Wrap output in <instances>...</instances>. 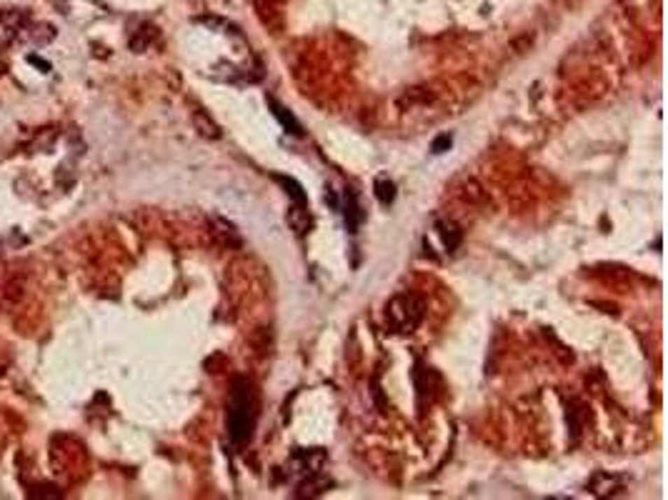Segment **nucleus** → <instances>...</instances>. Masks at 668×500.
I'll return each mask as SVG.
<instances>
[{"instance_id":"1","label":"nucleus","mask_w":668,"mask_h":500,"mask_svg":"<svg viewBox=\"0 0 668 500\" xmlns=\"http://www.w3.org/2000/svg\"><path fill=\"white\" fill-rule=\"evenodd\" d=\"M256 423H258V393L251 380L235 378L230 385L228 415H225V428L233 445H246L253 438Z\"/></svg>"},{"instance_id":"2","label":"nucleus","mask_w":668,"mask_h":500,"mask_svg":"<svg viewBox=\"0 0 668 500\" xmlns=\"http://www.w3.org/2000/svg\"><path fill=\"white\" fill-rule=\"evenodd\" d=\"M388 320L398 333H413L423 320V305L416 296H398L388 303Z\"/></svg>"},{"instance_id":"3","label":"nucleus","mask_w":668,"mask_h":500,"mask_svg":"<svg viewBox=\"0 0 668 500\" xmlns=\"http://www.w3.org/2000/svg\"><path fill=\"white\" fill-rule=\"evenodd\" d=\"M268 108H270V113H273V116H276L278 120H281V125H283V128L288 130V133H293V135H300V123H298V120H295V118H293V113H291V111H286V108H283V105L278 103L276 98H268Z\"/></svg>"},{"instance_id":"4","label":"nucleus","mask_w":668,"mask_h":500,"mask_svg":"<svg viewBox=\"0 0 668 500\" xmlns=\"http://www.w3.org/2000/svg\"><path fill=\"white\" fill-rule=\"evenodd\" d=\"M438 235L440 240H443V245L448 250H456L458 245H461V238H464V233H461V228L456 225L453 221H438Z\"/></svg>"},{"instance_id":"5","label":"nucleus","mask_w":668,"mask_h":500,"mask_svg":"<svg viewBox=\"0 0 668 500\" xmlns=\"http://www.w3.org/2000/svg\"><path fill=\"white\" fill-rule=\"evenodd\" d=\"M273 181H278L283 188H286V193L295 200V205H305V203H308V198H305V193H303V186H300L298 181L288 178V175H273Z\"/></svg>"},{"instance_id":"6","label":"nucleus","mask_w":668,"mask_h":500,"mask_svg":"<svg viewBox=\"0 0 668 500\" xmlns=\"http://www.w3.org/2000/svg\"><path fill=\"white\" fill-rule=\"evenodd\" d=\"M375 198L381 200L383 205H391L396 200V186L391 181H386V178L375 181Z\"/></svg>"},{"instance_id":"7","label":"nucleus","mask_w":668,"mask_h":500,"mask_svg":"<svg viewBox=\"0 0 668 500\" xmlns=\"http://www.w3.org/2000/svg\"><path fill=\"white\" fill-rule=\"evenodd\" d=\"M445 148H451V135H440V138H436L433 153H443Z\"/></svg>"},{"instance_id":"8","label":"nucleus","mask_w":668,"mask_h":500,"mask_svg":"<svg viewBox=\"0 0 668 500\" xmlns=\"http://www.w3.org/2000/svg\"><path fill=\"white\" fill-rule=\"evenodd\" d=\"M28 60H30V63H33V65H36V68H43V73H48V70H50V65H48L46 60L38 58V55H30Z\"/></svg>"}]
</instances>
